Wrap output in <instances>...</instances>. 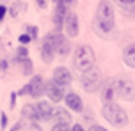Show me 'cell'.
<instances>
[{"mask_svg":"<svg viewBox=\"0 0 135 131\" xmlns=\"http://www.w3.org/2000/svg\"><path fill=\"white\" fill-rule=\"evenodd\" d=\"M48 97H50V101H54V103H59L61 99H64V89L59 87L54 80H50L46 83V92H45Z\"/></svg>","mask_w":135,"mask_h":131,"instance_id":"cell-13","label":"cell"},{"mask_svg":"<svg viewBox=\"0 0 135 131\" xmlns=\"http://www.w3.org/2000/svg\"><path fill=\"white\" fill-rule=\"evenodd\" d=\"M6 69H7V60H2V62H0V73L4 75V73H6Z\"/></svg>","mask_w":135,"mask_h":131,"instance_id":"cell-31","label":"cell"},{"mask_svg":"<svg viewBox=\"0 0 135 131\" xmlns=\"http://www.w3.org/2000/svg\"><path fill=\"white\" fill-rule=\"evenodd\" d=\"M54 53H55V46H54V34H48L43 43H41V59L45 64H50L54 60Z\"/></svg>","mask_w":135,"mask_h":131,"instance_id":"cell-6","label":"cell"},{"mask_svg":"<svg viewBox=\"0 0 135 131\" xmlns=\"http://www.w3.org/2000/svg\"><path fill=\"white\" fill-rule=\"evenodd\" d=\"M11 131H23V124H21V122H18V124H14L13 128H11Z\"/></svg>","mask_w":135,"mask_h":131,"instance_id":"cell-30","label":"cell"},{"mask_svg":"<svg viewBox=\"0 0 135 131\" xmlns=\"http://www.w3.org/2000/svg\"><path fill=\"white\" fill-rule=\"evenodd\" d=\"M18 41H20V44H23V46H27L28 43L32 41V37H30L28 34H21L20 37H18Z\"/></svg>","mask_w":135,"mask_h":131,"instance_id":"cell-25","label":"cell"},{"mask_svg":"<svg viewBox=\"0 0 135 131\" xmlns=\"http://www.w3.org/2000/svg\"><path fill=\"white\" fill-rule=\"evenodd\" d=\"M114 2L121 7L123 11H126L128 16H133L135 18V0H114Z\"/></svg>","mask_w":135,"mask_h":131,"instance_id":"cell-18","label":"cell"},{"mask_svg":"<svg viewBox=\"0 0 135 131\" xmlns=\"http://www.w3.org/2000/svg\"><path fill=\"white\" fill-rule=\"evenodd\" d=\"M71 131H85V129H84L80 124H76V126H73V128H71Z\"/></svg>","mask_w":135,"mask_h":131,"instance_id":"cell-35","label":"cell"},{"mask_svg":"<svg viewBox=\"0 0 135 131\" xmlns=\"http://www.w3.org/2000/svg\"><path fill=\"white\" fill-rule=\"evenodd\" d=\"M64 101H66L68 108L73 112H82V108H84V104H82V99L75 92H68L66 96H64Z\"/></svg>","mask_w":135,"mask_h":131,"instance_id":"cell-15","label":"cell"},{"mask_svg":"<svg viewBox=\"0 0 135 131\" xmlns=\"http://www.w3.org/2000/svg\"><path fill=\"white\" fill-rule=\"evenodd\" d=\"M62 4H66L68 7H73L75 4H76V0H64V2H62Z\"/></svg>","mask_w":135,"mask_h":131,"instance_id":"cell-34","label":"cell"},{"mask_svg":"<svg viewBox=\"0 0 135 131\" xmlns=\"http://www.w3.org/2000/svg\"><path fill=\"white\" fill-rule=\"evenodd\" d=\"M64 30H66L68 37H76L78 35V18L71 11H68V16L64 20Z\"/></svg>","mask_w":135,"mask_h":131,"instance_id":"cell-11","label":"cell"},{"mask_svg":"<svg viewBox=\"0 0 135 131\" xmlns=\"http://www.w3.org/2000/svg\"><path fill=\"white\" fill-rule=\"evenodd\" d=\"M28 92H30V85L27 83V85H25V87H21L16 94H18V96H25V94H28Z\"/></svg>","mask_w":135,"mask_h":131,"instance_id":"cell-26","label":"cell"},{"mask_svg":"<svg viewBox=\"0 0 135 131\" xmlns=\"http://www.w3.org/2000/svg\"><path fill=\"white\" fill-rule=\"evenodd\" d=\"M25 30H27V34L30 35L32 39H37V27H34V25H27Z\"/></svg>","mask_w":135,"mask_h":131,"instance_id":"cell-24","label":"cell"},{"mask_svg":"<svg viewBox=\"0 0 135 131\" xmlns=\"http://www.w3.org/2000/svg\"><path fill=\"white\" fill-rule=\"evenodd\" d=\"M16 96H18L16 92H11V101H9V103H11V108L14 106V101H16Z\"/></svg>","mask_w":135,"mask_h":131,"instance_id":"cell-33","label":"cell"},{"mask_svg":"<svg viewBox=\"0 0 135 131\" xmlns=\"http://www.w3.org/2000/svg\"><path fill=\"white\" fill-rule=\"evenodd\" d=\"M89 131H108V129H105V128L100 126V124H93L91 128H89Z\"/></svg>","mask_w":135,"mask_h":131,"instance_id":"cell-29","label":"cell"},{"mask_svg":"<svg viewBox=\"0 0 135 131\" xmlns=\"http://www.w3.org/2000/svg\"><path fill=\"white\" fill-rule=\"evenodd\" d=\"M115 94L126 101H133L135 99V83L130 78H115Z\"/></svg>","mask_w":135,"mask_h":131,"instance_id":"cell-5","label":"cell"},{"mask_svg":"<svg viewBox=\"0 0 135 131\" xmlns=\"http://www.w3.org/2000/svg\"><path fill=\"white\" fill-rule=\"evenodd\" d=\"M52 131H71V128H69V124L55 122V126H52Z\"/></svg>","mask_w":135,"mask_h":131,"instance_id":"cell-23","label":"cell"},{"mask_svg":"<svg viewBox=\"0 0 135 131\" xmlns=\"http://www.w3.org/2000/svg\"><path fill=\"white\" fill-rule=\"evenodd\" d=\"M123 60H124V64L128 67L135 69V43L124 48V51H123Z\"/></svg>","mask_w":135,"mask_h":131,"instance_id":"cell-17","label":"cell"},{"mask_svg":"<svg viewBox=\"0 0 135 131\" xmlns=\"http://www.w3.org/2000/svg\"><path fill=\"white\" fill-rule=\"evenodd\" d=\"M21 117L25 120H37V113H36V106L34 104H25L21 108Z\"/></svg>","mask_w":135,"mask_h":131,"instance_id":"cell-19","label":"cell"},{"mask_svg":"<svg viewBox=\"0 0 135 131\" xmlns=\"http://www.w3.org/2000/svg\"><path fill=\"white\" fill-rule=\"evenodd\" d=\"M80 85L82 89L85 90V92H96V90L101 89V85H103V73H101V69L98 66H93L91 69H87L85 73H82L80 75Z\"/></svg>","mask_w":135,"mask_h":131,"instance_id":"cell-3","label":"cell"},{"mask_svg":"<svg viewBox=\"0 0 135 131\" xmlns=\"http://www.w3.org/2000/svg\"><path fill=\"white\" fill-rule=\"evenodd\" d=\"M30 96L32 97H41L45 92H46V83H45V78L41 75H36V76H32V80H30Z\"/></svg>","mask_w":135,"mask_h":131,"instance_id":"cell-10","label":"cell"},{"mask_svg":"<svg viewBox=\"0 0 135 131\" xmlns=\"http://www.w3.org/2000/svg\"><path fill=\"white\" fill-rule=\"evenodd\" d=\"M25 57H28V50H27V46L21 44L20 48L16 50V59H25Z\"/></svg>","mask_w":135,"mask_h":131,"instance_id":"cell-22","label":"cell"},{"mask_svg":"<svg viewBox=\"0 0 135 131\" xmlns=\"http://www.w3.org/2000/svg\"><path fill=\"white\" fill-rule=\"evenodd\" d=\"M115 28V13L114 7L108 0H101L98 9H96V18H94V30L100 35L107 37L114 32Z\"/></svg>","mask_w":135,"mask_h":131,"instance_id":"cell-1","label":"cell"},{"mask_svg":"<svg viewBox=\"0 0 135 131\" xmlns=\"http://www.w3.org/2000/svg\"><path fill=\"white\" fill-rule=\"evenodd\" d=\"M36 106V113H37V120H52L54 117V108L48 101H39Z\"/></svg>","mask_w":135,"mask_h":131,"instance_id":"cell-12","label":"cell"},{"mask_svg":"<svg viewBox=\"0 0 135 131\" xmlns=\"http://www.w3.org/2000/svg\"><path fill=\"white\" fill-rule=\"evenodd\" d=\"M114 80H103V85H101V89H100L101 90V101H103V103H110V101L114 99V94H115Z\"/></svg>","mask_w":135,"mask_h":131,"instance_id":"cell-14","label":"cell"},{"mask_svg":"<svg viewBox=\"0 0 135 131\" xmlns=\"http://www.w3.org/2000/svg\"><path fill=\"white\" fill-rule=\"evenodd\" d=\"M18 7H20V4H14V6L9 9V14H11L13 18H16V16H18Z\"/></svg>","mask_w":135,"mask_h":131,"instance_id":"cell-27","label":"cell"},{"mask_svg":"<svg viewBox=\"0 0 135 131\" xmlns=\"http://www.w3.org/2000/svg\"><path fill=\"white\" fill-rule=\"evenodd\" d=\"M54 122H61V124H71V113L66 108H55L54 110Z\"/></svg>","mask_w":135,"mask_h":131,"instance_id":"cell-16","label":"cell"},{"mask_svg":"<svg viewBox=\"0 0 135 131\" xmlns=\"http://www.w3.org/2000/svg\"><path fill=\"white\" fill-rule=\"evenodd\" d=\"M68 11H69V7H68L66 4H57L55 13H54V28H55V32H61L62 28H64V20H66V16H68Z\"/></svg>","mask_w":135,"mask_h":131,"instance_id":"cell-9","label":"cell"},{"mask_svg":"<svg viewBox=\"0 0 135 131\" xmlns=\"http://www.w3.org/2000/svg\"><path fill=\"white\" fill-rule=\"evenodd\" d=\"M73 66L80 75L93 67L94 66V51H93V48L87 46V44L76 46L75 48V55H73Z\"/></svg>","mask_w":135,"mask_h":131,"instance_id":"cell-2","label":"cell"},{"mask_svg":"<svg viewBox=\"0 0 135 131\" xmlns=\"http://www.w3.org/2000/svg\"><path fill=\"white\" fill-rule=\"evenodd\" d=\"M36 2H37V4H39L41 7H45V0H36Z\"/></svg>","mask_w":135,"mask_h":131,"instance_id":"cell-36","label":"cell"},{"mask_svg":"<svg viewBox=\"0 0 135 131\" xmlns=\"http://www.w3.org/2000/svg\"><path fill=\"white\" fill-rule=\"evenodd\" d=\"M54 46H55V53H59L61 57H66L71 50V43L61 32H54Z\"/></svg>","mask_w":135,"mask_h":131,"instance_id":"cell-7","label":"cell"},{"mask_svg":"<svg viewBox=\"0 0 135 131\" xmlns=\"http://www.w3.org/2000/svg\"><path fill=\"white\" fill-rule=\"evenodd\" d=\"M62 2H64V0H54V4H55V6H57V4H62Z\"/></svg>","mask_w":135,"mask_h":131,"instance_id":"cell-37","label":"cell"},{"mask_svg":"<svg viewBox=\"0 0 135 131\" xmlns=\"http://www.w3.org/2000/svg\"><path fill=\"white\" fill-rule=\"evenodd\" d=\"M6 14H7V7L0 4V23H2V20H4V18H6Z\"/></svg>","mask_w":135,"mask_h":131,"instance_id":"cell-28","label":"cell"},{"mask_svg":"<svg viewBox=\"0 0 135 131\" xmlns=\"http://www.w3.org/2000/svg\"><path fill=\"white\" fill-rule=\"evenodd\" d=\"M0 122H2V129L7 126V115L6 113H2V119H0Z\"/></svg>","mask_w":135,"mask_h":131,"instance_id":"cell-32","label":"cell"},{"mask_svg":"<svg viewBox=\"0 0 135 131\" xmlns=\"http://www.w3.org/2000/svg\"><path fill=\"white\" fill-rule=\"evenodd\" d=\"M23 131H41V126L37 124V120H28V124H25Z\"/></svg>","mask_w":135,"mask_h":131,"instance_id":"cell-21","label":"cell"},{"mask_svg":"<svg viewBox=\"0 0 135 131\" xmlns=\"http://www.w3.org/2000/svg\"><path fill=\"white\" fill-rule=\"evenodd\" d=\"M59 87H62V89H68L69 85H71V82H73V76H71V73L68 71L66 67H57L54 71V78H52Z\"/></svg>","mask_w":135,"mask_h":131,"instance_id":"cell-8","label":"cell"},{"mask_svg":"<svg viewBox=\"0 0 135 131\" xmlns=\"http://www.w3.org/2000/svg\"><path fill=\"white\" fill-rule=\"evenodd\" d=\"M101 115L105 117L107 122H110L112 126H117V128H121L128 122V115H126V112L123 110L121 106L114 101H110V103H105L103 106V110H101Z\"/></svg>","mask_w":135,"mask_h":131,"instance_id":"cell-4","label":"cell"},{"mask_svg":"<svg viewBox=\"0 0 135 131\" xmlns=\"http://www.w3.org/2000/svg\"><path fill=\"white\" fill-rule=\"evenodd\" d=\"M16 62L20 64L21 73H23V75H32V71H34V64H32V60H30L28 57H25V59H16Z\"/></svg>","mask_w":135,"mask_h":131,"instance_id":"cell-20","label":"cell"}]
</instances>
